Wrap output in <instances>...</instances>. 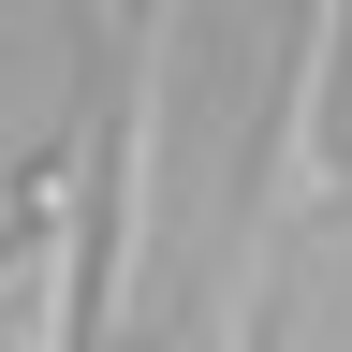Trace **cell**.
<instances>
[{
	"mask_svg": "<svg viewBox=\"0 0 352 352\" xmlns=\"http://www.w3.org/2000/svg\"><path fill=\"white\" fill-rule=\"evenodd\" d=\"M338 88H352V0H308L294 74H279V118H264V191H250V235H235V294H250L264 235H279L294 206H323V176H338Z\"/></svg>",
	"mask_w": 352,
	"mask_h": 352,
	"instance_id": "obj_1",
	"label": "cell"
}]
</instances>
